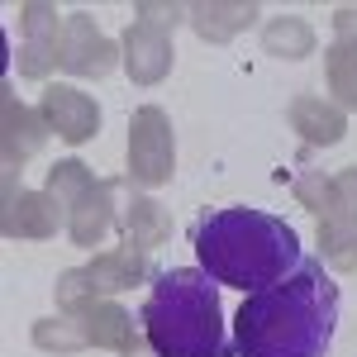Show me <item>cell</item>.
Wrapping results in <instances>:
<instances>
[{
	"instance_id": "obj_1",
	"label": "cell",
	"mask_w": 357,
	"mask_h": 357,
	"mask_svg": "<svg viewBox=\"0 0 357 357\" xmlns=\"http://www.w3.org/2000/svg\"><path fill=\"white\" fill-rule=\"evenodd\" d=\"M338 333V281L319 257L267 291L248 296L234 314V357H329Z\"/></svg>"
},
{
	"instance_id": "obj_2",
	"label": "cell",
	"mask_w": 357,
	"mask_h": 357,
	"mask_svg": "<svg viewBox=\"0 0 357 357\" xmlns=\"http://www.w3.org/2000/svg\"><path fill=\"white\" fill-rule=\"evenodd\" d=\"M195 257L210 281L257 296L276 281L296 276L310 252L281 215L252 210V205H224L195 224Z\"/></svg>"
},
{
	"instance_id": "obj_3",
	"label": "cell",
	"mask_w": 357,
	"mask_h": 357,
	"mask_svg": "<svg viewBox=\"0 0 357 357\" xmlns=\"http://www.w3.org/2000/svg\"><path fill=\"white\" fill-rule=\"evenodd\" d=\"M138 319L158 357H234V333L224 329L220 281H210L200 267L158 272Z\"/></svg>"
}]
</instances>
